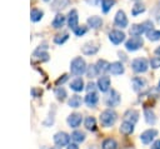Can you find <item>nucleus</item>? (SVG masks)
<instances>
[{
	"label": "nucleus",
	"instance_id": "obj_1",
	"mask_svg": "<svg viewBox=\"0 0 160 149\" xmlns=\"http://www.w3.org/2000/svg\"><path fill=\"white\" fill-rule=\"evenodd\" d=\"M86 69H88V65L85 63V60L81 58V56H76L71 60L70 63V71L72 75H76V76H80L82 75L84 73H86Z\"/></svg>",
	"mask_w": 160,
	"mask_h": 149
},
{
	"label": "nucleus",
	"instance_id": "obj_2",
	"mask_svg": "<svg viewBox=\"0 0 160 149\" xmlns=\"http://www.w3.org/2000/svg\"><path fill=\"white\" fill-rule=\"evenodd\" d=\"M152 25L154 24H152L151 20H145V21H142L140 24H134L130 28L129 33H130L131 36H141V34H146L149 30H151Z\"/></svg>",
	"mask_w": 160,
	"mask_h": 149
},
{
	"label": "nucleus",
	"instance_id": "obj_3",
	"mask_svg": "<svg viewBox=\"0 0 160 149\" xmlns=\"http://www.w3.org/2000/svg\"><path fill=\"white\" fill-rule=\"evenodd\" d=\"M116 119H118V114H116L112 109H106V110H104V111L100 114V123H101V125L105 126V128L112 126V125L115 124Z\"/></svg>",
	"mask_w": 160,
	"mask_h": 149
},
{
	"label": "nucleus",
	"instance_id": "obj_4",
	"mask_svg": "<svg viewBox=\"0 0 160 149\" xmlns=\"http://www.w3.org/2000/svg\"><path fill=\"white\" fill-rule=\"evenodd\" d=\"M149 65L150 64L145 58H136L131 61V69H132V71H135L138 74H142V73L148 71Z\"/></svg>",
	"mask_w": 160,
	"mask_h": 149
},
{
	"label": "nucleus",
	"instance_id": "obj_5",
	"mask_svg": "<svg viewBox=\"0 0 160 149\" xmlns=\"http://www.w3.org/2000/svg\"><path fill=\"white\" fill-rule=\"evenodd\" d=\"M142 45H144V40L141 36H131L125 41V49L128 51H136L140 48H142Z\"/></svg>",
	"mask_w": 160,
	"mask_h": 149
},
{
	"label": "nucleus",
	"instance_id": "obj_6",
	"mask_svg": "<svg viewBox=\"0 0 160 149\" xmlns=\"http://www.w3.org/2000/svg\"><path fill=\"white\" fill-rule=\"evenodd\" d=\"M120 100H121L120 94H119V93H118L115 89L109 90L108 95L105 96V104H106V106H109V108L118 106V105L120 104Z\"/></svg>",
	"mask_w": 160,
	"mask_h": 149
},
{
	"label": "nucleus",
	"instance_id": "obj_7",
	"mask_svg": "<svg viewBox=\"0 0 160 149\" xmlns=\"http://www.w3.org/2000/svg\"><path fill=\"white\" fill-rule=\"evenodd\" d=\"M70 138H71V135H69L68 133H65V131H58L54 135V143L59 148L68 146V144L70 143Z\"/></svg>",
	"mask_w": 160,
	"mask_h": 149
},
{
	"label": "nucleus",
	"instance_id": "obj_8",
	"mask_svg": "<svg viewBox=\"0 0 160 149\" xmlns=\"http://www.w3.org/2000/svg\"><path fill=\"white\" fill-rule=\"evenodd\" d=\"M125 34L121 31V30H118V29H115V30H111L110 33H109V40L114 44V45H120L121 43H124L125 41Z\"/></svg>",
	"mask_w": 160,
	"mask_h": 149
},
{
	"label": "nucleus",
	"instance_id": "obj_9",
	"mask_svg": "<svg viewBox=\"0 0 160 149\" xmlns=\"http://www.w3.org/2000/svg\"><path fill=\"white\" fill-rule=\"evenodd\" d=\"M114 24L118 26V28H126L129 21H128V18H126V14L124 10H118L116 14H115V18H114Z\"/></svg>",
	"mask_w": 160,
	"mask_h": 149
},
{
	"label": "nucleus",
	"instance_id": "obj_10",
	"mask_svg": "<svg viewBox=\"0 0 160 149\" xmlns=\"http://www.w3.org/2000/svg\"><path fill=\"white\" fill-rule=\"evenodd\" d=\"M98 51H99V44H96L94 41H89V43L84 44L81 48V53L84 55H95Z\"/></svg>",
	"mask_w": 160,
	"mask_h": 149
},
{
	"label": "nucleus",
	"instance_id": "obj_11",
	"mask_svg": "<svg viewBox=\"0 0 160 149\" xmlns=\"http://www.w3.org/2000/svg\"><path fill=\"white\" fill-rule=\"evenodd\" d=\"M156 135H158V130H156V129H148V130H145V131L141 133L140 140H141V143H144V144H150V143L155 139Z\"/></svg>",
	"mask_w": 160,
	"mask_h": 149
},
{
	"label": "nucleus",
	"instance_id": "obj_12",
	"mask_svg": "<svg viewBox=\"0 0 160 149\" xmlns=\"http://www.w3.org/2000/svg\"><path fill=\"white\" fill-rule=\"evenodd\" d=\"M110 84H111L110 78L106 76V75L100 76L99 80H98V83H96L98 89H99L101 93H106V91H109V90H110Z\"/></svg>",
	"mask_w": 160,
	"mask_h": 149
},
{
	"label": "nucleus",
	"instance_id": "obj_13",
	"mask_svg": "<svg viewBox=\"0 0 160 149\" xmlns=\"http://www.w3.org/2000/svg\"><path fill=\"white\" fill-rule=\"evenodd\" d=\"M85 104L89 106V108H95L99 103V95L96 91H88L85 99H84Z\"/></svg>",
	"mask_w": 160,
	"mask_h": 149
},
{
	"label": "nucleus",
	"instance_id": "obj_14",
	"mask_svg": "<svg viewBox=\"0 0 160 149\" xmlns=\"http://www.w3.org/2000/svg\"><path fill=\"white\" fill-rule=\"evenodd\" d=\"M66 121H68V124H69L70 128L76 129V128L81 124V121H82V116H81V114H79V113H72V114H70V115L68 116Z\"/></svg>",
	"mask_w": 160,
	"mask_h": 149
},
{
	"label": "nucleus",
	"instance_id": "obj_15",
	"mask_svg": "<svg viewBox=\"0 0 160 149\" xmlns=\"http://www.w3.org/2000/svg\"><path fill=\"white\" fill-rule=\"evenodd\" d=\"M66 21H68V26H69L70 29H72V30H74V29L78 26V23H79V16H78V11H76L75 9H71V10L69 11Z\"/></svg>",
	"mask_w": 160,
	"mask_h": 149
},
{
	"label": "nucleus",
	"instance_id": "obj_16",
	"mask_svg": "<svg viewBox=\"0 0 160 149\" xmlns=\"http://www.w3.org/2000/svg\"><path fill=\"white\" fill-rule=\"evenodd\" d=\"M109 71L111 73V75H115V76L121 75V74H124V71H125L124 64H122L121 61H114V63L110 64V66H109Z\"/></svg>",
	"mask_w": 160,
	"mask_h": 149
},
{
	"label": "nucleus",
	"instance_id": "obj_17",
	"mask_svg": "<svg viewBox=\"0 0 160 149\" xmlns=\"http://www.w3.org/2000/svg\"><path fill=\"white\" fill-rule=\"evenodd\" d=\"M131 86L135 91H141L146 86V80L140 76H135L131 79Z\"/></svg>",
	"mask_w": 160,
	"mask_h": 149
},
{
	"label": "nucleus",
	"instance_id": "obj_18",
	"mask_svg": "<svg viewBox=\"0 0 160 149\" xmlns=\"http://www.w3.org/2000/svg\"><path fill=\"white\" fill-rule=\"evenodd\" d=\"M124 120L135 124V123L139 120V111L135 110V109H129V110H126L125 114H124Z\"/></svg>",
	"mask_w": 160,
	"mask_h": 149
},
{
	"label": "nucleus",
	"instance_id": "obj_19",
	"mask_svg": "<svg viewBox=\"0 0 160 149\" xmlns=\"http://www.w3.org/2000/svg\"><path fill=\"white\" fill-rule=\"evenodd\" d=\"M88 25H89L91 29H100L101 25H102V19H101L100 16L92 15V16L88 18Z\"/></svg>",
	"mask_w": 160,
	"mask_h": 149
},
{
	"label": "nucleus",
	"instance_id": "obj_20",
	"mask_svg": "<svg viewBox=\"0 0 160 149\" xmlns=\"http://www.w3.org/2000/svg\"><path fill=\"white\" fill-rule=\"evenodd\" d=\"M70 89L79 93V91H82L85 89V84H84V80L81 78H76L74 79L71 83H70Z\"/></svg>",
	"mask_w": 160,
	"mask_h": 149
},
{
	"label": "nucleus",
	"instance_id": "obj_21",
	"mask_svg": "<svg viewBox=\"0 0 160 149\" xmlns=\"http://www.w3.org/2000/svg\"><path fill=\"white\" fill-rule=\"evenodd\" d=\"M144 118H145V121L149 125H154L156 123V115L150 108H145L144 109Z\"/></svg>",
	"mask_w": 160,
	"mask_h": 149
},
{
	"label": "nucleus",
	"instance_id": "obj_22",
	"mask_svg": "<svg viewBox=\"0 0 160 149\" xmlns=\"http://www.w3.org/2000/svg\"><path fill=\"white\" fill-rule=\"evenodd\" d=\"M119 130H120V133L124 134V135H130V134H132V131H134V124L130 123V121L124 120V121L121 123Z\"/></svg>",
	"mask_w": 160,
	"mask_h": 149
},
{
	"label": "nucleus",
	"instance_id": "obj_23",
	"mask_svg": "<svg viewBox=\"0 0 160 149\" xmlns=\"http://www.w3.org/2000/svg\"><path fill=\"white\" fill-rule=\"evenodd\" d=\"M70 0H52L51 3V9L54 11H60L62 9H65L66 6H69Z\"/></svg>",
	"mask_w": 160,
	"mask_h": 149
},
{
	"label": "nucleus",
	"instance_id": "obj_24",
	"mask_svg": "<svg viewBox=\"0 0 160 149\" xmlns=\"http://www.w3.org/2000/svg\"><path fill=\"white\" fill-rule=\"evenodd\" d=\"M65 21H66V18L62 14H56L54 20H52V23H51V25H52L54 29H60V28L64 26Z\"/></svg>",
	"mask_w": 160,
	"mask_h": 149
},
{
	"label": "nucleus",
	"instance_id": "obj_25",
	"mask_svg": "<svg viewBox=\"0 0 160 149\" xmlns=\"http://www.w3.org/2000/svg\"><path fill=\"white\" fill-rule=\"evenodd\" d=\"M145 10H146V6H145L142 3L136 1L135 5L131 8V15H132V16H138V15L145 13Z\"/></svg>",
	"mask_w": 160,
	"mask_h": 149
},
{
	"label": "nucleus",
	"instance_id": "obj_26",
	"mask_svg": "<svg viewBox=\"0 0 160 149\" xmlns=\"http://www.w3.org/2000/svg\"><path fill=\"white\" fill-rule=\"evenodd\" d=\"M101 149H118V141L112 138H106L101 144Z\"/></svg>",
	"mask_w": 160,
	"mask_h": 149
},
{
	"label": "nucleus",
	"instance_id": "obj_27",
	"mask_svg": "<svg viewBox=\"0 0 160 149\" xmlns=\"http://www.w3.org/2000/svg\"><path fill=\"white\" fill-rule=\"evenodd\" d=\"M84 125L88 130L90 131H95L96 130V120L94 116H86L85 118V121H84Z\"/></svg>",
	"mask_w": 160,
	"mask_h": 149
},
{
	"label": "nucleus",
	"instance_id": "obj_28",
	"mask_svg": "<svg viewBox=\"0 0 160 149\" xmlns=\"http://www.w3.org/2000/svg\"><path fill=\"white\" fill-rule=\"evenodd\" d=\"M45 49H46L45 45H44V48H38V49L35 50V53H34V56H36L38 59H40V60H42V61L49 60V54H48L46 51H44Z\"/></svg>",
	"mask_w": 160,
	"mask_h": 149
},
{
	"label": "nucleus",
	"instance_id": "obj_29",
	"mask_svg": "<svg viewBox=\"0 0 160 149\" xmlns=\"http://www.w3.org/2000/svg\"><path fill=\"white\" fill-rule=\"evenodd\" d=\"M81 103H82V99H81L80 95H72V96L68 100V105H69L70 108H79V106L81 105Z\"/></svg>",
	"mask_w": 160,
	"mask_h": 149
},
{
	"label": "nucleus",
	"instance_id": "obj_30",
	"mask_svg": "<svg viewBox=\"0 0 160 149\" xmlns=\"http://www.w3.org/2000/svg\"><path fill=\"white\" fill-rule=\"evenodd\" d=\"M85 138H86V135L81 130H75V131L71 133V139L75 143H82V141H85Z\"/></svg>",
	"mask_w": 160,
	"mask_h": 149
},
{
	"label": "nucleus",
	"instance_id": "obj_31",
	"mask_svg": "<svg viewBox=\"0 0 160 149\" xmlns=\"http://www.w3.org/2000/svg\"><path fill=\"white\" fill-rule=\"evenodd\" d=\"M109 66H110V63H108V61L104 60V59H99V60L96 61V68H98L99 73L109 71Z\"/></svg>",
	"mask_w": 160,
	"mask_h": 149
},
{
	"label": "nucleus",
	"instance_id": "obj_32",
	"mask_svg": "<svg viewBox=\"0 0 160 149\" xmlns=\"http://www.w3.org/2000/svg\"><path fill=\"white\" fill-rule=\"evenodd\" d=\"M54 94H55V96H56V99L59 100V101H64L65 99H66V90L62 88V86H58V88H55V90H54Z\"/></svg>",
	"mask_w": 160,
	"mask_h": 149
},
{
	"label": "nucleus",
	"instance_id": "obj_33",
	"mask_svg": "<svg viewBox=\"0 0 160 149\" xmlns=\"http://www.w3.org/2000/svg\"><path fill=\"white\" fill-rule=\"evenodd\" d=\"M42 16H44V13H42V10H40V9H32L31 13H30V19H31V21H34V23L41 20Z\"/></svg>",
	"mask_w": 160,
	"mask_h": 149
},
{
	"label": "nucleus",
	"instance_id": "obj_34",
	"mask_svg": "<svg viewBox=\"0 0 160 149\" xmlns=\"http://www.w3.org/2000/svg\"><path fill=\"white\" fill-rule=\"evenodd\" d=\"M146 36L150 41H158V40H160V30H156L152 28L151 30H149L146 33Z\"/></svg>",
	"mask_w": 160,
	"mask_h": 149
},
{
	"label": "nucleus",
	"instance_id": "obj_35",
	"mask_svg": "<svg viewBox=\"0 0 160 149\" xmlns=\"http://www.w3.org/2000/svg\"><path fill=\"white\" fill-rule=\"evenodd\" d=\"M99 74H100V73H99V70H98V68H96V64H91V65L88 66V69H86V75H88V78L92 79V78L98 76Z\"/></svg>",
	"mask_w": 160,
	"mask_h": 149
},
{
	"label": "nucleus",
	"instance_id": "obj_36",
	"mask_svg": "<svg viewBox=\"0 0 160 149\" xmlns=\"http://www.w3.org/2000/svg\"><path fill=\"white\" fill-rule=\"evenodd\" d=\"M114 4H115V0H101V10H102V13H109L110 10H111V8L114 6Z\"/></svg>",
	"mask_w": 160,
	"mask_h": 149
},
{
	"label": "nucleus",
	"instance_id": "obj_37",
	"mask_svg": "<svg viewBox=\"0 0 160 149\" xmlns=\"http://www.w3.org/2000/svg\"><path fill=\"white\" fill-rule=\"evenodd\" d=\"M68 39H69V34H68V33H61V34L55 35V38H54V43L58 44V45H62Z\"/></svg>",
	"mask_w": 160,
	"mask_h": 149
},
{
	"label": "nucleus",
	"instance_id": "obj_38",
	"mask_svg": "<svg viewBox=\"0 0 160 149\" xmlns=\"http://www.w3.org/2000/svg\"><path fill=\"white\" fill-rule=\"evenodd\" d=\"M86 31H88V26H85V25H81V26L78 25V26L74 29V34H75L76 36H82V35L86 34Z\"/></svg>",
	"mask_w": 160,
	"mask_h": 149
},
{
	"label": "nucleus",
	"instance_id": "obj_39",
	"mask_svg": "<svg viewBox=\"0 0 160 149\" xmlns=\"http://www.w3.org/2000/svg\"><path fill=\"white\" fill-rule=\"evenodd\" d=\"M149 64H150V66L152 69H159L160 68V56H152L150 59Z\"/></svg>",
	"mask_w": 160,
	"mask_h": 149
},
{
	"label": "nucleus",
	"instance_id": "obj_40",
	"mask_svg": "<svg viewBox=\"0 0 160 149\" xmlns=\"http://www.w3.org/2000/svg\"><path fill=\"white\" fill-rule=\"evenodd\" d=\"M68 79H69V76H68L66 74H64V75H61V76H60V78H59V79H58L56 81H55V84H56V86H60V85H62V84H64V83H65V81H66Z\"/></svg>",
	"mask_w": 160,
	"mask_h": 149
},
{
	"label": "nucleus",
	"instance_id": "obj_41",
	"mask_svg": "<svg viewBox=\"0 0 160 149\" xmlns=\"http://www.w3.org/2000/svg\"><path fill=\"white\" fill-rule=\"evenodd\" d=\"M89 5H92V6H98L101 4V0H85Z\"/></svg>",
	"mask_w": 160,
	"mask_h": 149
},
{
	"label": "nucleus",
	"instance_id": "obj_42",
	"mask_svg": "<svg viewBox=\"0 0 160 149\" xmlns=\"http://www.w3.org/2000/svg\"><path fill=\"white\" fill-rule=\"evenodd\" d=\"M95 86H98V85H95L92 81H90V83L86 85V90H88V91H95Z\"/></svg>",
	"mask_w": 160,
	"mask_h": 149
},
{
	"label": "nucleus",
	"instance_id": "obj_43",
	"mask_svg": "<svg viewBox=\"0 0 160 149\" xmlns=\"http://www.w3.org/2000/svg\"><path fill=\"white\" fill-rule=\"evenodd\" d=\"M151 149H160V139L155 140V141L151 144Z\"/></svg>",
	"mask_w": 160,
	"mask_h": 149
},
{
	"label": "nucleus",
	"instance_id": "obj_44",
	"mask_svg": "<svg viewBox=\"0 0 160 149\" xmlns=\"http://www.w3.org/2000/svg\"><path fill=\"white\" fill-rule=\"evenodd\" d=\"M66 149H79L78 143H69L68 146H66Z\"/></svg>",
	"mask_w": 160,
	"mask_h": 149
},
{
	"label": "nucleus",
	"instance_id": "obj_45",
	"mask_svg": "<svg viewBox=\"0 0 160 149\" xmlns=\"http://www.w3.org/2000/svg\"><path fill=\"white\" fill-rule=\"evenodd\" d=\"M155 54H156L158 56H160V45H159V46L155 49Z\"/></svg>",
	"mask_w": 160,
	"mask_h": 149
},
{
	"label": "nucleus",
	"instance_id": "obj_46",
	"mask_svg": "<svg viewBox=\"0 0 160 149\" xmlns=\"http://www.w3.org/2000/svg\"><path fill=\"white\" fill-rule=\"evenodd\" d=\"M158 88H159V90H160V80H159V84H158Z\"/></svg>",
	"mask_w": 160,
	"mask_h": 149
},
{
	"label": "nucleus",
	"instance_id": "obj_47",
	"mask_svg": "<svg viewBox=\"0 0 160 149\" xmlns=\"http://www.w3.org/2000/svg\"><path fill=\"white\" fill-rule=\"evenodd\" d=\"M89 149H98V148H95V146H90Z\"/></svg>",
	"mask_w": 160,
	"mask_h": 149
},
{
	"label": "nucleus",
	"instance_id": "obj_48",
	"mask_svg": "<svg viewBox=\"0 0 160 149\" xmlns=\"http://www.w3.org/2000/svg\"><path fill=\"white\" fill-rule=\"evenodd\" d=\"M132 1H135V3H136V1H140V0H132Z\"/></svg>",
	"mask_w": 160,
	"mask_h": 149
},
{
	"label": "nucleus",
	"instance_id": "obj_49",
	"mask_svg": "<svg viewBox=\"0 0 160 149\" xmlns=\"http://www.w3.org/2000/svg\"><path fill=\"white\" fill-rule=\"evenodd\" d=\"M51 149H59V146H58V148H51Z\"/></svg>",
	"mask_w": 160,
	"mask_h": 149
},
{
	"label": "nucleus",
	"instance_id": "obj_50",
	"mask_svg": "<svg viewBox=\"0 0 160 149\" xmlns=\"http://www.w3.org/2000/svg\"><path fill=\"white\" fill-rule=\"evenodd\" d=\"M44 1H50V0H44Z\"/></svg>",
	"mask_w": 160,
	"mask_h": 149
},
{
	"label": "nucleus",
	"instance_id": "obj_51",
	"mask_svg": "<svg viewBox=\"0 0 160 149\" xmlns=\"http://www.w3.org/2000/svg\"><path fill=\"white\" fill-rule=\"evenodd\" d=\"M159 4H160V3H159ZM159 8H160V6H159Z\"/></svg>",
	"mask_w": 160,
	"mask_h": 149
}]
</instances>
